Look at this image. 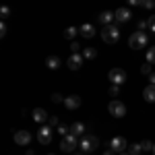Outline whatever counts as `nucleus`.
Instances as JSON below:
<instances>
[{
    "mask_svg": "<svg viewBox=\"0 0 155 155\" xmlns=\"http://www.w3.org/2000/svg\"><path fill=\"white\" fill-rule=\"evenodd\" d=\"M97 145H99V139H97L95 134H83L81 141H79V149L83 153H91V151L97 149Z\"/></svg>",
    "mask_w": 155,
    "mask_h": 155,
    "instance_id": "obj_1",
    "label": "nucleus"
},
{
    "mask_svg": "<svg viewBox=\"0 0 155 155\" xmlns=\"http://www.w3.org/2000/svg\"><path fill=\"white\" fill-rule=\"evenodd\" d=\"M101 39L106 41V44H116L120 39V29H118V25H106L104 29H101Z\"/></svg>",
    "mask_w": 155,
    "mask_h": 155,
    "instance_id": "obj_2",
    "label": "nucleus"
},
{
    "mask_svg": "<svg viewBox=\"0 0 155 155\" xmlns=\"http://www.w3.org/2000/svg\"><path fill=\"white\" fill-rule=\"evenodd\" d=\"M128 44H130V48L132 50H141V48H145L147 44H149V37H147V33L145 31H134L130 35V39H128Z\"/></svg>",
    "mask_w": 155,
    "mask_h": 155,
    "instance_id": "obj_3",
    "label": "nucleus"
},
{
    "mask_svg": "<svg viewBox=\"0 0 155 155\" xmlns=\"http://www.w3.org/2000/svg\"><path fill=\"white\" fill-rule=\"evenodd\" d=\"M77 147H79V137H74L72 132H68L66 137L60 139V149H62L64 153H72Z\"/></svg>",
    "mask_w": 155,
    "mask_h": 155,
    "instance_id": "obj_4",
    "label": "nucleus"
},
{
    "mask_svg": "<svg viewBox=\"0 0 155 155\" xmlns=\"http://www.w3.org/2000/svg\"><path fill=\"white\" fill-rule=\"evenodd\" d=\"M52 137H54V126L44 124L41 128H37V141H39V145H50L52 143Z\"/></svg>",
    "mask_w": 155,
    "mask_h": 155,
    "instance_id": "obj_5",
    "label": "nucleus"
},
{
    "mask_svg": "<svg viewBox=\"0 0 155 155\" xmlns=\"http://www.w3.org/2000/svg\"><path fill=\"white\" fill-rule=\"evenodd\" d=\"M107 112H110L114 118H124V116H126V106H124L120 99H112L110 106H107Z\"/></svg>",
    "mask_w": 155,
    "mask_h": 155,
    "instance_id": "obj_6",
    "label": "nucleus"
},
{
    "mask_svg": "<svg viewBox=\"0 0 155 155\" xmlns=\"http://www.w3.org/2000/svg\"><path fill=\"white\" fill-rule=\"evenodd\" d=\"M107 79L112 81V85H124L126 83V72L122 68H112L107 72Z\"/></svg>",
    "mask_w": 155,
    "mask_h": 155,
    "instance_id": "obj_7",
    "label": "nucleus"
},
{
    "mask_svg": "<svg viewBox=\"0 0 155 155\" xmlns=\"http://www.w3.org/2000/svg\"><path fill=\"white\" fill-rule=\"evenodd\" d=\"M126 147H128V141H126L124 137H114V139L110 141V149H112L114 153H124Z\"/></svg>",
    "mask_w": 155,
    "mask_h": 155,
    "instance_id": "obj_8",
    "label": "nucleus"
},
{
    "mask_svg": "<svg viewBox=\"0 0 155 155\" xmlns=\"http://www.w3.org/2000/svg\"><path fill=\"white\" fill-rule=\"evenodd\" d=\"M31 132L29 130H17L15 132V143L17 145H21V147H27V145L31 143Z\"/></svg>",
    "mask_w": 155,
    "mask_h": 155,
    "instance_id": "obj_9",
    "label": "nucleus"
},
{
    "mask_svg": "<svg viewBox=\"0 0 155 155\" xmlns=\"http://www.w3.org/2000/svg\"><path fill=\"white\" fill-rule=\"evenodd\" d=\"M83 60H85L83 54H71V58L66 60V66H68L71 71H79V68L83 66Z\"/></svg>",
    "mask_w": 155,
    "mask_h": 155,
    "instance_id": "obj_10",
    "label": "nucleus"
},
{
    "mask_svg": "<svg viewBox=\"0 0 155 155\" xmlns=\"http://www.w3.org/2000/svg\"><path fill=\"white\" fill-rule=\"evenodd\" d=\"M114 15H116V23H128L132 17V12L126 8V6H122V8H116L114 11Z\"/></svg>",
    "mask_w": 155,
    "mask_h": 155,
    "instance_id": "obj_11",
    "label": "nucleus"
},
{
    "mask_svg": "<svg viewBox=\"0 0 155 155\" xmlns=\"http://www.w3.org/2000/svg\"><path fill=\"white\" fill-rule=\"evenodd\" d=\"M64 107H66V110H79V107H81V97L79 95H66L64 97Z\"/></svg>",
    "mask_w": 155,
    "mask_h": 155,
    "instance_id": "obj_12",
    "label": "nucleus"
},
{
    "mask_svg": "<svg viewBox=\"0 0 155 155\" xmlns=\"http://www.w3.org/2000/svg\"><path fill=\"white\" fill-rule=\"evenodd\" d=\"M79 35L85 37V39H91V37H95V27L91 23H85L79 27Z\"/></svg>",
    "mask_w": 155,
    "mask_h": 155,
    "instance_id": "obj_13",
    "label": "nucleus"
},
{
    "mask_svg": "<svg viewBox=\"0 0 155 155\" xmlns=\"http://www.w3.org/2000/svg\"><path fill=\"white\" fill-rule=\"evenodd\" d=\"M31 116H33V120H35L37 124H46V122H48V112H46L44 107H35V110L31 112Z\"/></svg>",
    "mask_w": 155,
    "mask_h": 155,
    "instance_id": "obj_14",
    "label": "nucleus"
},
{
    "mask_svg": "<svg viewBox=\"0 0 155 155\" xmlns=\"http://www.w3.org/2000/svg\"><path fill=\"white\" fill-rule=\"evenodd\" d=\"M97 21H99V23L106 27V25H112V21H116V15H114L112 11H104V12H99Z\"/></svg>",
    "mask_w": 155,
    "mask_h": 155,
    "instance_id": "obj_15",
    "label": "nucleus"
},
{
    "mask_svg": "<svg viewBox=\"0 0 155 155\" xmlns=\"http://www.w3.org/2000/svg\"><path fill=\"white\" fill-rule=\"evenodd\" d=\"M46 66H48L50 71H56V68L62 66V60H60L58 56H48V58H46Z\"/></svg>",
    "mask_w": 155,
    "mask_h": 155,
    "instance_id": "obj_16",
    "label": "nucleus"
},
{
    "mask_svg": "<svg viewBox=\"0 0 155 155\" xmlns=\"http://www.w3.org/2000/svg\"><path fill=\"white\" fill-rule=\"evenodd\" d=\"M143 97H145V101H149V104H153L155 101V85H147L145 87V91H143Z\"/></svg>",
    "mask_w": 155,
    "mask_h": 155,
    "instance_id": "obj_17",
    "label": "nucleus"
},
{
    "mask_svg": "<svg viewBox=\"0 0 155 155\" xmlns=\"http://www.w3.org/2000/svg\"><path fill=\"white\" fill-rule=\"evenodd\" d=\"M85 128H87V126H85L83 122H74V124H71V132L74 134V137H83Z\"/></svg>",
    "mask_w": 155,
    "mask_h": 155,
    "instance_id": "obj_18",
    "label": "nucleus"
},
{
    "mask_svg": "<svg viewBox=\"0 0 155 155\" xmlns=\"http://www.w3.org/2000/svg\"><path fill=\"white\" fill-rule=\"evenodd\" d=\"M77 35H79V27H66V29L62 31V37H64V39H71V41Z\"/></svg>",
    "mask_w": 155,
    "mask_h": 155,
    "instance_id": "obj_19",
    "label": "nucleus"
},
{
    "mask_svg": "<svg viewBox=\"0 0 155 155\" xmlns=\"http://www.w3.org/2000/svg\"><path fill=\"white\" fill-rule=\"evenodd\" d=\"M83 56H85V60H93V58H97V50L93 46H87V48H83Z\"/></svg>",
    "mask_w": 155,
    "mask_h": 155,
    "instance_id": "obj_20",
    "label": "nucleus"
},
{
    "mask_svg": "<svg viewBox=\"0 0 155 155\" xmlns=\"http://www.w3.org/2000/svg\"><path fill=\"white\" fill-rule=\"evenodd\" d=\"M128 153H130V155H143V145H141V143L128 145Z\"/></svg>",
    "mask_w": 155,
    "mask_h": 155,
    "instance_id": "obj_21",
    "label": "nucleus"
},
{
    "mask_svg": "<svg viewBox=\"0 0 155 155\" xmlns=\"http://www.w3.org/2000/svg\"><path fill=\"white\" fill-rule=\"evenodd\" d=\"M56 130H58L60 139H62V137H66V134L71 132V126H68V124H64V122H60L58 126H56Z\"/></svg>",
    "mask_w": 155,
    "mask_h": 155,
    "instance_id": "obj_22",
    "label": "nucleus"
},
{
    "mask_svg": "<svg viewBox=\"0 0 155 155\" xmlns=\"http://www.w3.org/2000/svg\"><path fill=\"white\" fill-rule=\"evenodd\" d=\"M0 17H2V19H8V17H11V6H6V4L0 6Z\"/></svg>",
    "mask_w": 155,
    "mask_h": 155,
    "instance_id": "obj_23",
    "label": "nucleus"
},
{
    "mask_svg": "<svg viewBox=\"0 0 155 155\" xmlns=\"http://www.w3.org/2000/svg\"><path fill=\"white\" fill-rule=\"evenodd\" d=\"M147 62L155 64V46H153V48H149V50H147Z\"/></svg>",
    "mask_w": 155,
    "mask_h": 155,
    "instance_id": "obj_24",
    "label": "nucleus"
},
{
    "mask_svg": "<svg viewBox=\"0 0 155 155\" xmlns=\"http://www.w3.org/2000/svg\"><path fill=\"white\" fill-rule=\"evenodd\" d=\"M143 153H147V151H153V147H155V143H151V141H143Z\"/></svg>",
    "mask_w": 155,
    "mask_h": 155,
    "instance_id": "obj_25",
    "label": "nucleus"
},
{
    "mask_svg": "<svg viewBox=\"0 0 155 155\" xmlns=\"http://www.w3.org/2000/svg\"><path fill=\"white\" fill-rule=\"evenodd\" d=\"M147 29H151V31L155 33V15H151V17L147 19Z\"/></svg>",
    "mask_w": 155,
    "mask_h": 155,
    "instance_id": "obj_26",
    "label": "nucleus"
},
{
    "mask_svg": "<svg viewBox=\"0 0 155 155\" xmlns=\"http://www.w3.org/2000/svg\"><path fill=\"white\" fill-rule=\"evenodd\" d=\"M141 72H143V74H147V77H149V74H151V62H145L143 66H141Z\"/></svg>",
    "mask_w": 155,
    "mask_h": 155,
    "instance_id": "obj_27",
    "label": "nucleus"
},
{
    "mask_svg": "<svg viewBox=\"0 0 155 155\" xmlns=\"http://www.w3.org/2000/svg\"><path fill=\"white\" fill-rule=\"evenodd\" d=\"M143 6L147 11H153L155 8V0H143Z\"/></svg>",
    "mask_w": 155,
    "mask_h": 155,
    "instance_id": "obj_28",
    "label": "nucleus"
},
{
    "mask_svg": "<svg viewBox=\"0 0 155 155\" xmlns=\"http://www.w3.org/2000/svg\"><path fill=\"white\" fill-rule=\"evenodd\" d=\"M71 52L72 54H81V46L77 41H71Z\"/></svg>",
    "mask_w": 155,
    "mask_h": 155,
    "instance_id": "obj_29",
    "label": "nucleus"
},
{
    "mask_svg": "<svg viewBox=\"0 0 155 155\" xmlns=\"http://www.w3.org/2000/svg\"><path fill=\"white\" fill-rule=\"evenodd\" d=\"M110 95H120V85H110Z\"/></svg>",
    "mask_w": 155,
    "mask_h": 155,
    "instance_id": "obj_30",
    "label": "nucleus"
},
{
    "mask_svg": "<svg viewBox=\"0 0 155 155\" xmlns=\"http://www.w3.org/2000/svg\"><path fill=\"white\" fill-rule=\"evenodd\" d=\"M52 101H54V104H64V97L60 95V93H54V95H52Z\"/></svg>",
    "mask_w": 155,
    "mask_h": 155,
    "instance_id": "obj_31",
    "label": "nucleus"
},
{
    "mask_svg": "<svg viewBox=\"0 0 155 155\" xmlns=\"http://www.w3.org/2000/svg\"><path fill=\"white\" fill-rule=\"evenodd\" d=\"M48 124H50V126H58L60 122H58V118H56V116H52V118H48Z\"/></svg>",
    "mask_w": 155,
    "mask_h": 155,
    "instance_id": "obj_32",
    "label": "nucleus"
},
{
    "mask_svg": "<svg viewBox=\"0 0 155 155\" xmlns=\"http://www.w3.org/2000/svg\"><path fill=\"white\" fill-rule=\"evenodd\" d=\"M6 31H8V27H6V23L2 21V23H0V35H6Z\"/></svg>",
    "mask_w": 155,
    "mask_h": 155,
    "instance_id": "obj_33",
    "label": "nucleus"
},
{
    "mask_svg": "<svg viewBox=\"0 0 155 155\" xmlns=\"http://www.w3.org/2000/svg\"><path fill=\"white\" fill-rule=\"evenodd\" d=\"M130 6H143V0H128Z\"/></svg>",
    "mask_w": 155,
    "mask_h": 155,
    "instance_id": "obj_34",
    "label": "nucleus"
},
{
    "mask_svg": "<svg viewBox=\"0 0 155 155\" xmlns=\"http://www.w3.org/2000/svg\"><path fill=\"white\" fill-rule=\"evenodd\" d=\"M139 29H141V31H143V29H147V21H141V23H139Z\"/></svg>",
    "mask_w": 155,
    "mask_h": 155,
    "instance_id": "obj_35",
    "label": "nucleus"
},
{
    "mask_svg": "<svg viewBox=\"0 0 155 155\" xmlns=\"http://www.w3.org/2000/svg\"><path fill=\"white\" fill-rule=\"evenodd\" d=\"M149 83L155 85V72H151V74H149Z\"/></svg>",
    "mask_w": 155,
    "mask_h": 155,
    "instance_id": "obj_36",
    "label": "nucleus"
},
{
    "mask_svg": "<svg viewBox=\"0 0 155 155\" xmlns=\"http://www.w3.org/2000/svg\"><path fill=\"white\" fill-rule=\"evenodd\" d=\"M104 155H114V151H112V149H107V151H106Z\"/></svg>",
    "mask_w": 155,
    "mask_h": 155,
    "instance_id": "obj_37",
    "label": "nucleus"
},
{
    "mask_svg": "<svg viewBox=\"0 0 155 155\" xmlns=\"http://www.w3.org/2000/svg\"><path fill=\"white\" fill-rule=\"evenodd\" d=\"M120 155H130V153H128V151H124V153H120Z\"/></svg>",
    "mask_w": 155,
    "mask_h": 155,
    "instance_id": "obj_38",
    "label": "nucleus"
},
{
    "mask_svg": "<svg viewBox=\"0 0 155 155\" xmlns=\"http://www.w3.org/2000/svg\"><path fill=\"white\" fill-rule=\"evenodd\" d=\"M77 155H85V153H77Z\"/></svg>",
    "mask_w": 155,
    "mask_h": 155,
    "instance_id": "obj_39",
    "label": "nucleus"
},
{
    "mask_svg": "<svg viewBox=\"0 0 155 155\" xmlns=\"http://www.w3.org/2000/svg\"><path fill=\"white\" fill-rule=\"evenodd\" d=\"M153 155H155V147H153Z\"/></svg>",
    "mask_w": 155,
    "mask_h": 155,
    "instance_id": "obj_40",
    "label": "nucleus"
},
{
    "mask_svg": "<svg viewBox=\"0 0 155 155\" xmlns=\"http://www.w3.org/2000/svg\"><path fill=\"white\" fill-rule=\"evenodd\" d=\"M48 155H54V153H48Z\"/></svg>",
    "mask_w": 155,
    "mask_h": 155,
    "instance_id": "obj_41",
    "label": "nucleus"
}]
</instances>
